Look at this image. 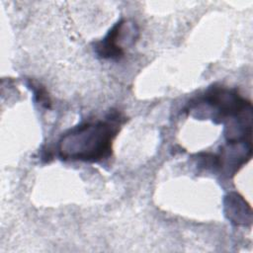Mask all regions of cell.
Instances as JSON below:
<instances>
[{
	"label": "cell",
	"instance_id": "7a4b0ae2",
	"mask_svg": "<svg viewBox=\"0 0 253 253\" xmlns=\"http://www.w3.org/2000/svg\"><path fill=\"white\" fill-rule=\"evenodd\" d=\"M135 25L133 23H128L125 20L119 21L107 34V36L95 45V50L99 56L103 58L120 59L125 51L122 43L125 42V39L128 38L135 41L137 38L138 31L135 30L130 34L126 35Z\"/></svg>",
	"mask_w": 253,
	"mask_h": 253
},
{
	"label": "cell",
	"instance_id": "6da1fadb",
	"mask_svg": "<svg viewBox=\"0 0 253 253\" xmlns=\"http://www.w3.org/2000/svg\"><path fill=\"white\" fill-rule=\"evenodd\" d=\"M121 124L120 115H111L105 121L88 122L73 127L60 138L59 155L63 159L85 162L108 158Z\"/></svg>",
	"mask_w": 253,
	"mask_h": 253
},
{
	"label": "cell",
	"instance_id": "3957f363",
	"mask_svg": "<svg viewBox=\"0 0 253 253\" xmlns=\"http://www.w3.org/2000/svg\"><path fill=\"white\" fill-rule=\"evenodd\" d=\"M31 87L34 90V93H35V96H36L38 102L41 103L45 108H50V101H49L48 95H47L44 87H42L41 85L36 86L35 84H31Z\"/></svg>",
	"mask_w": 253,
	"mask_h": 253
}]
</instances>
